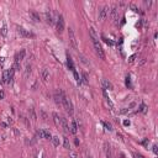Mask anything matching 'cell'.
I'll list each match as a JSON object with an SVG mask.
<instances>
[{"label":"cell","instance_id":"4fadbf2b","mask_svg":"<svg viewBox=\"0 0 158 158\" xmlns=\"http://www.w3.org/2000/svg\"><path fill=\"white\" fill-rule=\"evenodd\" d=\"M61 126L63 127V130L66 132H69V126H68V122H67V119L61 117Z\"/></svg>","mask_w":158,"mask_h":158},{"label":"cell","instance_id":"44dd1931","mask_svg":"<svg viewBox=\"0 0 158 158\" xmlns=\"http://www.w3.org/2000/svg\"><path fill=\"white\" fill-rule=\"evenodd\" d=\"M105 154H106V158H112V156H111V149H110V146L107 145H105Z\"/></svg>","mask_w":158,"mask_h":158},{"label":"cell","instance_id":"277c9868","mask_svg":"<svg viewBox=\"0 0 158 158\" xmlns=\"http://www.w3.org/2000/svg\"><path fill=\"white\" fill-rule=\"evenodd\" d=\"M66 95L64 94V91L63 90H57L54 94H53V98H54V101H56V104L57 105H62V99H63V96Z\"/></svg>","mask_w":158,"mask_h":158},{"label":"cell","instance_id":"4dcf8cb0","mask_svg":"<svg viewBox=\"0 0 158 158\" xmlns=\"http://www.w3.org/2000/svg\"><path fill=\"white\" fill-rule=\"evenodd\" d=\"M73 74H74V78H75V80H77L78 83H80V78H79V75H78V73L75 72V69H73Z\"/></svg>","mask_w":158,"mask_h":158},{"label":"cell","instance_id":"8992f818","mask_svg":"<svg viewBox=\"0 0 158 158\" xmlns=\"http://www.w3.org/2000/svg\"><path fill=\"white\" fill-rule=\"evenodd\" d=\"M109 8H107V6H104V8H101L99 10V15H98V17H99V20H105L106 19V16L109 15Z\"/></svg>","mask_w":158,"mask_h":158},{"label":"cell","instance_id":"603a6c76","mask_svg":"<svg viewBox=\"0 0 158 158\" xmlns=\"http://www.w3.org/2000/svg\"><path fill=\"white\" fill-rule=\"evenodd\" d=\"M52 143L54 146H59V137L58 136H53L52 137Z\"/></svg>","mask_w":158,"mask_h":158},{"label":"cell","instance_id":"9a60e30c","mask_svg":"<svg viewBox=\"0 0 158 158\" xmlns=\"http://www.w3.org/2000/svg\"><path fill=\"white\" fill-rule=\"evenodd\" d=\"M28 115H30V119H31L32 121H36V120H37V115H36V111H35L33 107H30V109H28Z\"/></svg>","mask_w":158,"mask_h":158},{"label":"cell","instance_id":"8fae6325","mask_svg":"<svg viewBox=\"0 0 158 158\" xmlns=\"http://www.w3.org/2000/svg\"><path fill=\"white\" fill-rule=\"evenodd\" d=\"M103 88H104V90H112L114 89L112 84L109 80H106V79H104V80H103Z\"/></svg>","mask_w":158,"mask_h":158},{"label":"cell","instance_id":"7402d4cb","mask_svg":"<svg viewBox=\"0 0 158 158\" xmlns=\"http://www.w3.org/2000/svg\"><path fill=\"white\" fill-rule=\"evenodd\" d=\"M0 33H1L3 37H6V35H8V26H6V24L3 25L1 30H0Z\"/></svg>","mask_w":158,"mask_h":158},{"label":"cell","instance_id":"f35d334b","mask_svg":"<svg viewBox=\"0 0 158 158\" xmlns=\"http://www.w3.org/2000/svg\"><path fill=\"white\" fill-rule=\"evenodd\" d=\"M135 157H136V158H145L142 154H138V153H137V154H135Z\"/></svg>","mask_w":158,"mask_h":158},{"label":"cell","instance_id":"52a82bcc","mask_svg":"<svg viewBox=\"0 0 158 158\" xmlns=\"http://www.w3.org/2000/svg\"><path fill=\"white\" fill-rule=\"evenodd\" d=\"M37 135L40 136V138H46V140H52V135L47 130H38Z\"/></svg>","mask_w":158,"mask_h":158},{"label":"cell","instance_id":"d590c367","mask_svg":"<svg viewBox=\"0 0 158 158\" xmlns=\"http://www.w3.org/2000/svg\"><path fill=\"white\" fill-rule=\"evenodd\" d=\"M135 58H136V56H131V57H130V59H128V62H130V63H132Z\"/></svg>","mask_w":158,"mask_h":158},{"label":"cell","instance_id":"836d02e7","mask_svg":"<svg viewBox=\"0 0 158 158\" xmlns=\"http://www.w3.org/2000/svg\"><path fill=\"white\" fill-rule=\"evenodd\" d=\"M126 85H127V87H131V83H130V77H126Z\"/></svg>","mask_w":158,"mask_h":158},{"label":"cell","instance_id":"2e32d148","mask_svg":"<svg viewBox=\"0 0 158 158\" xmlns=\"http://www.w3.org/2000/svg\"><path fill=\"white\" fill-rule=\"evenodd\" d=\"M45 16H46V21H47L49 25L54 24V20H53V16H52V14H51V12H48V11H47V12L45 14Z\"/></svg>","mask_w":158,"mask_h":158},{"label":"cell","instance_id":"4316f807","mask_svg":"<svg viewBox=\"0 0 158 158\" xmlns=\"http://www.w3.org/2000/svg\"><path fill=\"white\" fill-rule=\"evenodd\" d=\"M8 75H9V70H5L3 73V82L4 83H8Z\"/></svg>","mask_w":158,"mask_h":158},{"label":"cell","instance_id":"d4e9b609","mask_svg":"<svg viewBox=\"0 0 158 158\" xmlns=\"http://www.w3.org/2000/svg\"><path fill=\"white\" fill-rule=\"evenodd\" d=\"M64 140H63V145H64V148H67V149H69L70 148V145H69V141H68V138L67 137H63Z\"/></svg>","mask_w":158,"mask_h":158},{"label":"cell","instance_id":"cb8c5ba5","mask_svg":"<svg viewBox=\"0 0 158 158\" xmlns=\"http://www.w3.org/2000/svg\"><path fill=\"white\" fill-rule=\"evenodd\" d=\"M40 115H41V117H42V120H43V121H47V120H48V115H47L43 110L40 111Z\"/></svg>","mask_w":158,"mask_h":158},{"label":"cell","instance_id":"7a4b0ae2","mask_svg":"<svg viewBox=\"0 0 158 158\" xmlns=\"http://www.w3.org/2000/svg\"><path fill=\"white\" fill-rule=\"evenodd\" d=\"M62 105H63V107L66 109V111L68 114H73V105H72V101L66 95H64L63 99H62Z\"/></svg>","mask_w":158,"mask_h":158},{"label":"cell","instance_id":"f546056e","mask_svg":"<svg viewBox=\"0 0 158 158\" xmlns=\"http://www.w3.org/2000/svg\"><path fill=\"white\" fill-rule=\"evenodd\" d=\"M140 111H141L142 114H146V112H147V106H146L145 104H142V105L140 106Z\"/></svg>","mask_w":158,"mask_h":158},{"label":"cell","instance_id":"f1b7e54d","mask_svg":"<svg viewBox=\"0 0 158 158\" xmlns=\"http://www.w3.org/2000/svg\"><path fill=\"white\" fill-rule=\"evenodd\" d=\"M67 63H68V67H69L72 70H73V69H74V66H73V62H72V58H70L69 56H68V61H67Z\"/></svg>","mask_w":158,"mask_h":158},{"label":"cell","instance_id":"d6a6232c","mask_svg":"<svg viewBox=\"0 0 158 158\" xmlns=\"http://www.w3.org/2000/svg\"><path fill=\"white\" fill-rule=\"evenodd\" d=\"M22 120H24V122L26 124V126H27V127H30V122H28V119H27V117H24V116H22Z\"/></svg>","mask_w":158,"mask_h":158},{"label":"cell","instance_id":"3957f363","mask_svg":"<svg viewBox=\"0 0 158 158\" xmlns=\"http://www.w3.org/2000/svg\"><path fill=\"white\" fill-rule=\"evenodd\" d=\"M68 37H69V42H70V45L73 46L74 49L78 48V43H77V38H75V35H74V31L72 30V28L69 27V30H68Z\"/></svg>","mask_w":158,"mask_h":158},{"label":"cell","instance_id":"30bf717a","mask_svg":"<svg viewBox=\"0 0 158 158\" xmlns=\"http://www.w3.org/2000/svg\"><path fill=\"white\" fill-rule=\"evenodd\" d=\"M41 79L43 80V83H47L48 82V79H49V72H48V69H42V72H41Z\"/></svg>","mask_w":158,"mask_h":158},{"label":"cell","instance_id":"9c48e42d","mask_svg":"<svg viewBox=\"0 0 158 158\" xmlns=\"http://www.w3.org/2000/svg\"><path fill=\"white\" fill-rule=\"evenodd\" d=\"M110 15L114 19L115 22L117 24V21H119V9H117V6H114V8L110 10Z\"/></svg>","mask_w":158,"mask_h":158},{"label":"cell","instance_id":"7c38bea8","mask_svg":"<svg viewBox=\"0 0 158 158\" xmlns=\"http://www.w3.org/2000/svg\"><path fill=\"white\" fill-rule=\"evenodd\" d=\"M28 15H30V19H31L32 21H35V22H38V21H40V16H38L37 12H35V11H28Z\"/></svg>","mask_w":158,"mask_h":158},{"label":"cell","instance_id":"ab89813d","mask_svg":"<svg viewBox=\"0 0 158 158\" xmlns=\"http://www.w3.org/2000/svg\"><path fill=\"white\" fill-rule=\"evenodd\" d=\"M104 40H105V42H106V43H107V45H112V42H111V41H109V40H106V38H104Z\"/></svg>","mask_w":158,"mask_h":158},{"label":"cell","instance_id":"8d00e7d4","mask_svg":"<svg viewBox=\"0 0 158 158\" xmlns=\"http://www.w3.org/2000/svg\"><path fill=\"white\" fill-rule=\"evenodd\" d=\"M131 9H132L133 11H136V12H137V11H138V9H137V8H136V6H135V5H131Z\"/></svg>","mask_w":158,"mask_h":158},{"label":"cell","instance_id":"484cf974","mask_svg":"<svg viewBox=\"0 0 158 158\" xmlns=\"http://www.w3.org/2000/svg\"><path fill=\"white\" fill-rule=\"evenodd\" d=\"M30 74H31V66H30V64H27V66H26V70H25V77L27 78Z\"/></svg>","mask_w":158,"mask_h":158},{"label":"cell","instance_id":"6da1fadb","mask_svg":"<svg viewBox=\"0 0 158 158\" xmlns=\"http://www.w3.org/2000/svg\"><path fill=\"white\" fill-rule=\"evenodd\" d=\"M93 46H94V49H95L96 54H98L101 59H105V53H104V49H103L101 45L99 43V40H93Z\"/></svg>","mask_w":158,"mask_h":158},{"label":"cell","instance_id":"ba28073f","mask_svg":"<svg viewBox=\"0 0 158 158\" xmlns=\"http://www.w3.org/2000/svg\"><path fill=\"white\" fill-rule=\"evenodd\" d=\"M63 30H64V19H63L62 15H59L58 20H57V32L62 33Z\"/></svg>","mask_w":158,"mask_h":158},{"label":"cell","instance_id":"b9f144b4","mask_svg":"<svg viewBox=\"0 0 158 158\" xmlns=\"http://www.w3.org/2000/svg\"><path fill=\"white\" fill-rule=\"evenodd\" d=\"M146 63V59H142L141 62H140V66H143V64H145Z\"/></svg>","mask_w":158,"mask_h":158},{"label":"cell","instance_id":"5b68a950","mask_svg":"<svg viewBox=\"0 0 158 158\" xmlns=\"http://www.w3.org/2000/svg\"><path fill=\"white\" fill-rule=\"evenodd\" d=\"M17 32H19V35L21 36V37H26V38H31V37H35V35H33L32 32L27 31V30H25L24 27H17Z\"/></svg>","mask_w":158,"mask_h":158},{"label":"cell","instance_id":"ffe728a7","mask_svg":"<svg viewBox=\"0 0 158 158\" xmlns=\"http://www.w3.org/2000/svg\"><path fill=\"white\" fill-rule=\"evenodd\" d=\"M14 72H15V69H10L9 70V75H8V84H11L12 83V79H14Z\"/></svg>","mask_w":158,"mask_h":158},{"label":"cell","instance_id":"74e56055","mask_svg":"<svg viewBox=\"0 0 158 158\" xmlns=\"http://www.w3.org/2000/svg\"><path fill=\"white\" fill-rule=\"evenodd\" d=\"M153 152H154V153H156V154H157V153H158V149H157V146H156V145H154V146H153Z\"/></svg>","mask_w":158,"mask_h":158},{"label":"cell","instance_id":"83f0119b","mask_svg":"<svg viewBox=\"0 0 158 158\" xmlns=\"http://www.w3.org/2000/svg\"><path fill=\"white\" fill-rule=\"evenodd\" d=\"M82 79H83V83H84V84H88V83H89V79H88L87 73H83V74H82Z\"/></svg>","mask_w":158,"mask_h":158},{"label":"cell","instance_id":"60d3db41","mask_svg":"<svg viewBox=\"0 0 158 158\" xmlns=\"http://www.w3.org/2000/svg\"><path fill=\"white\" fill-rule=\"evenodd\" d=\"M104 125H105V127L107 128V130H111V126L110 125H107V124H104Z\"/></svg>","mask_w":158,"mask_h":158},{"label":"cell","instance_id":"d6986e66","mask_svg":"<svg viewBox=\"0 0 158 158\" xmlns=\"http://www.w3.org/2000/svg\"><path fill=\"white\" fill-rule=\"evenodd\" d=\"M25 56H26V51H25V49H21V51H20V53L15 57V58L17 59V61H22L24 58H25Z\"/></svg>","mask_w":158,"mask_h":158},{"label":"cell","instance_id":"e0dca14e","mask_svg":"<svg viewBox=\"0 0 158 158\" xmlns=\"http://www.w3.org/2000/svg\"><path fill=\"white\" fill-rule=\"evenodd\" d=\"M69 131L72 133H77L78 131V126H77V121H72V124H70V128H69Z\"/></svg>","mask_w":158,"mask_h":158},{"label":"cell","instance_id":"ac0fdd59","mask_svg":"<svg viewBox=\"0 0 158 158\" xmlns=\"http://www.w3.org/2000/svg\"><path fill=\"white\" fill-rule=\"evenodd\" d=\"M89 33H90V37H91V40H99V38H98V35H96V32H95V28H94V27H90V30H89Z\"/></svg>","mask_w":158,"mask_h":158},{"label":"cell","instance_id":"1f68e13d","mask_svg":"<svg viewBox=\"0 0 158 158\" xmlns=\"http://www.w3.org/2000/svg\"><path fill=\"white\" fill-rule=\"evenodd\" d=\"M69 157L70 158H77V153L73 152V151H70V152H69Z\"/></svg>","mask_w":158,"mask_h":158},{"label":"cell","instance_id":"5bb4252c","mask_svg":"<svg viewBox=\"0 0 158 158\" xmlns=\"http://www.w3.org/2000/svg\"><path fill=\"white\" fill-rule=\"evenodd\" d=\"M52 117H53V121H54V124H56V126H61V116L57 112H53L52 114Z\"/></svg>","mask_w":158,"mask_h":158},{"label":"cell","instance_id":"7bdbcfd3","mask_svg":"<svg viewBox=\"0 0 158 158\" xmlns=\"http://www.w3.org/2000/svg\"><path fill=\"white\" fill-rule=\"evenodd\" d=\"M85 158H90V157H89V156H87V157H85Z\"/></svg>","mask_w":158,"mask_h":158},{"label":"cell","instance_id":"e575fe53","mask_svg":"<svg viewBox=\"0 0 158 158\" xmlns=\"http://www.w3.org/2000/svg\"><path fill=\"white\" fill-rule=\"evenodd\" d=\"M4 96H5V93L3 90H0V99H4Z\"/></svg>","mask_w":158,"mask_h":158}]
</instances>
